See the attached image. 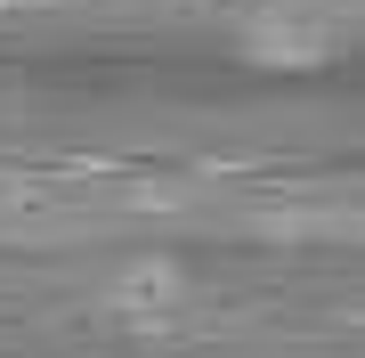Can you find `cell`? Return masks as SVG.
Wrapping results in <instances>:
<instances>
[{
	"instance_id": "6da1fadb",
	"label": "cell",
	"mask_w": 365,
	"mask_h": 358,
	"mask_svg": "<svg viewBox=\"0 0 365 358\" xmlns=\"http://www.w3.org/2000/svg\"><path fill=\"white\" fill-rule=\"evenodd\" d=\"M244 57L268 74H325L333 66V25L325 16H300V9H268L244 25Z\"/></svg>"
},
{
	"instance_id": "7a4b0ae2",
	"label": "cell",
	"mask_w": 365,
	"mask_h": 358,
	"mask_svg": "<svg viewBox=\"0 0 365 358\" xmlns=\"http://www.w3.org/2000/svg\"><path fill=\"white\" fill-rule=\"evenodd\" d=\"M179 293H187V277L163 261V252H146V261L114 269V285H106V309H114V318H163V309H179Z\"/></svg>"
}]
</instances>
